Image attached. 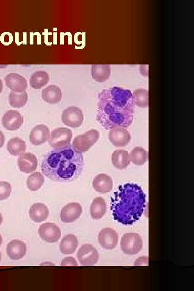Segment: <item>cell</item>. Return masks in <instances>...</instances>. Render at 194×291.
Instances as JSON below:
<instances>
[{"instance_id":"1","label":"cell","mask_w":194,"mask_h":291,"mask_svg":"<svg viewBox=\"0 0 194 291\" xmlns=\"http://www.w3.org/2000/svg\"><path fill=\"white\" fill-rule=\"evenodd\" d=\"M98 98L97 120L106 130L127 128L131 125L135 106L129 89L117 87L104 89Z\"/></svg>"},{"instance_id":"2","label":"cell","mask_w":194,"mask_h":291,"mask_svg":"<svg viewBox=\"0 0 194 291\" xmlns=\"http://www.w3.org/2000/svg\"><path fill=\"white\" fill-rule=\"evenodd\" d=\"M82 154L73 145L55 148L44 158L41 170L48 178L57 182H70L76 180L84 167Z\"/></svg>"},{"instance_id":"3","label":"cell","mask_w":194,"mask_h":291,"mask_svg":"<svg viewBox=\"0 0 194 291\" xmlns=\"http://www.w3.org/2000/svg\"><path fill=\"white\" fill-rule=\"evenodd\" d=\"M146 196L136 184H126L118 187L111 198V209L118 222L130 225L136 223L144 213Z\"/></svg>"},{"instance_id":"4","label":"cell","mask_w":194,"mask_h":291,"mask_svg":"<svg viewBox=\"0 0 194 291\" xmlns=\"http://www.w3.org/2000/svg\"><path fill=\"white\" fill-rule=\"evenodd\" d=\"M99 138V133L97 130H88L84 134L75 138L73 146L77 152L81 154L85 153L97 142Z\"/></svg>"},{"instance_id":"5","label":"cell","mask_w":194,"mask_h":291,"mask_svg":"<svg viewBox=\"0 0 194 291\" xmlns=\"http://www.w3.org/2000/svg\"><path fill=\"white\" fill-rule=\"evenodd\" d=\"M142 239L137 233H127L121 238V248L124 253L134 255L139 253L142 248Z\"/></svg>"},{"instance_id":"6","label":"cell","mask_w":194,"mask_h":291,"mask_svg":"<svg viewBox=\"0 0 194 291\" xmlns=\"http://www.w3.org/2000/svg\"><path fill=\"white\" fill-rule=\"evenodd\" d=\"M73 133L71 130L64 127L53 130L49 139V143L53 148L66 147L70 145Z\"/></svg>"},{"instance_id":"7","label":"cell","mask_w":194,"mask_h":291,"mask_svg":"<svg viewBox=\"0 0 194 291\" xmlns=\"http://www.w3.org/2000/svg\"><path fill=\"white\" fill-rule=\"evenodd\" d=\"M77 257L81 265L91 266L97 263L99 255L95 247L91 244H87L80 248Z\"/></svg>"},{"instance_id":"8","label":"cell","mask_w":194,"mask_h":291,"mask_svg":"<svg viewBox=\"0 0 194 291\" xmlns=\"http://www.w3.org/2000/svg\"><path fill=\"white\" fill-rule=\"evenodd\" d=\"M62 119L63 123L67 126L77 128L82 125L84 121V115L78 107L73 106L67 108L63 113Z\"/></svg>"},{"instance_id":"9","label":"cell","mask_w":194,"mask_h":291,"mask_svg":"<svg viewBox=\"0 0 194 291\" xmlns=\"http://www.w3.org/2000/svg\"><path fill=\"white\" fill-rule=\"evenodd\" d=\"M82 212V207L80 204L69 203L66 205L61 211V220L66 223H73L79 218Z\"/></svg>"},{"instance_id":"10","label":"cell","mask_w":194,"mask_h":291,"mask_svg":"<svg viewBox=\"0 0 194 291\" xmlns=\"http://www.w3.org/2000/svg\"><path fill=\"white\" fill-rule=\"evenodd\" d=\"M39 234L45 241L55 243L58 241L62 235L60 229L54 223H47L39 228Z\"/></svg>"},{"instance_id":"11","label":"cell","mask_w":194,"mask_h":291,"mask_svg":"<svg viewBox=\"0 0 194 291\" xmlns=\"http://www.w3.org/2000/svg\"><path fill=\"white\" fill-rule=\"evenodd\" d=\"M98 239L100 245L107 250L114 249L118 243V234L115 230L110 228L102 230Z\"/></svg>"},{"instance_id":"12","label":"cell","mask_w":194,"mask_h":291,"mask_svg":"<svg viewBox=\"0 0 194 291\" xmlns=\"http://www.w3.org/2000/svg\"><path fill=\"white\" fill-rule=\"evenodd\" d=\"M23 122V117L21 114L12 110L6 112L2 118L3 126L10 131L19 129L22 126Z\"/></svg>"},{"instance_id":"13","label":"cell","mask_w":194,"mask_h":291,"mask_svg":"<svg viewBox=\"0 0 194 291\" xmlns=\"http://www.w3.org/2000/svg\"><path fill=\"white\" fill-rule=\"evenodd\" d=\"M109 140L115 147H125L130 142L131 135L124 128H116L110 130Z\"/></svg>"},{"instance_id":"14","label":"cell","mask_w":194,"mask_h":291,"mask_svg":"<svg viewBox=\"0 0 194 291\" xmlns=\"http://www.w3.org/2000/svg\"><path fill=\"white\" fill-rule=\"evenodd\" d=\"M6 85L12 92L22 93L27 88V80L17 73H10L5 77Z\"/></svg>"},{"instance_id":"15","label":"cell","mask_w":194,"mask_h":291,"mask_svg":"<svg viewBox=\"0 0 194 291\" xmlns=\"http://www.w3.org/2000/svg\"><path fill=\"white\" fill-rule=\"evenodd\" d=\"M18 166L21 172L29 174L35 171L38 166L36 156L31 153H25L18 159Z\"/></svg>"},{"instance_id":"16","label":"cell","mask_w":194,"mask_h":291,"mask_svg":"<svg viewBox=\"0 0 194 291\" xmlns=\"http://www.w3.org/2000/svg\"><path fill=\"white\" fill-rule=\"evenodd\" d=\"M6 252L10 258L18 260L21 259L26 254L27 247L21 240H13L8 244Z\"/></svg>"},{"instance_id":"17","label":"cell","mask_w":194,"mask_h":291,"mask_svg":"<svg viewBox=\"0 0 194 291\" xmlns=\"http://www.w3.org/2000/svg\"><path fill=\"white\" fill-rule=\"evenodd\" d=\"M49 128L44 125L35 126L30 135V141L32 145L39 146L45 143L49 138Z\"/></svg>"},{"instance_id":"18","label":"cell","mask_w":194,"mask_h":291,"mask_svg":"<svg viewBox=\"0 0 194 291\" xmlns=\"http://www.w3.org/2000/svg\"><path fill=\"white\" fill-rule=\"evenodd\" d=\"M49 209L47 206L42 203H36L30 207L29 215L30 218L35 223H42L49 216Z\"/></svg>"},{"instance_id":"19","label":"cell","mask_w":194,"mask_h":291,"mask_svg":"<svg viewBox=\"0 0 194 291\" xmlns=\"http://www.w3.org/2000/svg\"><path fill=\"white\" fill-rule=\"evenodd\" d=\"M93 186L97 192L106 194L110 192L113 188V181L107 175L100 174L94 178Z\"/></svg>"},{"instance_id":"20","label":"cell","mask_w":194,"mask_h":291,"mask_svg":"<svg viewBox=\"0 0 194 291\" xmlns=\"http://www.w3.org/2000/svg\"><path fill=\"white\" fill-rule=\"evenodd\" d=\"M42 97L47 103L55 105L61 101L63 98V94L62 90L59 87L50 85L43 90Z\"/></svg>"},{"instance_id":"21","label":"cell","mask_w":194,"mask_h":291,"mask_svg":"<svg viewBox=\"0 0 194 291\" xmlns=\"http://www.w3.org/2000/svg\"><path fill=\"white\" fill-rule=\"evenodd\" d=\"M106 211V203L105 200L101 197L95 198L90 207V214L94 219H100L103 218Z\"/></svg>"},{"instance_id":"22","label":"cell","mask_w":194,"mask_h":291,"mask_svg":"<svg viewBox=\"0 0 194 291\" xmlns=\"http://www.w3.org/2000/svg\"><path fill=\"white\" fill-rule=\"evenodd\" d=\"M111 161L115 167L118 169L126 168L130 164L129 153L124 149H118L112 153Z\"/></svg>"},{"instance_id":"23","label":"cell","mask_w":194,"mask_h":291,"mask_svg":"<svg viewBox=\"0 0 194 291\" xmlns=\"http://www.w3.org/2000/svg\"><path fill=\"white\" fill-rule=\"evenodd\" d=\"M92 77L95 81L105 82L111 75V68L109 65H93L91 68Z\"/></svg>"},{"instance_id":"24","label":"cell","mask_w":194,"mask_h":291,"mask_svg":"<svg viewBox=\"0 0 194 291\" xmlns=\"http://www.w3.org/2000/svg\"><path fill=\"white\" fill-rule=\"evenodd\" d=\"M8 152L13 156L23 154L26 149V145L24 140L18 137L12 138L7 145Z\"/></svg>"},{"instance_id":"25","label":"cell","mask_w":194,"mask_h":291,"mask_svg":"<svg viewBox=\"0 0 194 291\" xmlns=\"http://www.w3.org/2000/svg\"><path fill=\"white\" fill-rule=\"evenodd\" d=\"M78 245V240L77 237L72 234L66 236L60 243L61 252L68 255L73 254Z\"/></svg>"},{"instance_id":"26","label":"cell","mask_w":194,"mask_h":291,"mask_svg":"<svg viewBox=\"0 0 194 291\" xmlns=\"http://www.w3.org/2000/svg\"><path fill=\"white\" fill-rule=\"evenodd\" d=\"M49 80L48 73L44 70H39L34 73L30 77V84L34 89H40L48 83Z\"/></svg>"},{"instance_id":"27","label":"cell","mask_w":194,"mask_h":291,"mask_svg":"<svg viewBox=\"0 0 194 291\" xmlns=\"http://www.w3.org/2000/svg\"><path fill=\"white\" fill-rule=\"evenodd\" d=\"M130 155V161L136 165H144L148 160V152L142 147H136Z\"/></svg>"},{"instance_id":"28","label":"cell","mask_w":194,"mask_h":291,"mask_svg":"<svg viewBox=\"0 0 194 291\" xmlns=\"http://www.w3.org/2000/svg\"><path fill=\"white\" fill-rule=\"evenodd\" d=\"M135 106L140 108H148L149 106L148 90L139 88L136 89L132 94Z\"/></svg>"},{"instance_id":"29","label":"cell","mask_w":194,"mask_h":291,"mask_svg":"<svg viewBox=\"0 0 194 291\" xmlns=\"http://www.w3.org/2000/svg\"><path fill=\"white\" fill-rule=\"evenodd\" d=\"M28 99L27 93L25 91L22 93L11 92L9 95V102L14 108H22L24 107Z\"/></svg>"},{"instance_id":"30","label":"cell","mask_w":194,"mask_h":291,"mask_svg":"<svg viewBox=\"0 0 194 291\" xmlns=\"http://www.w3.org/2000/svg\"><path fill=\"white\" fill-rule=\"evenodd\" d=\"M45 178L40 172H35L30 175L27 181V187L32 191H36L43 186Z\"/></svg>"},{"instance_id":"31","label":"cell","mask_w":194,"mask_h":291,"mask_svg":"<svg viewBox=\"0 0 194 291\" xmlns=\"http://www.w3.org/2000/svg\"><path fill=\"white\" fill-rule=\"evenodd\" d=\"M12 191L11 185L5 181H0V200L7 199Z\"/></svg>"},{"instance_id":"32","label":"cell","mask_w":194,"mask_h":291,"mask_svg":"<svg viewBox=\"0 0 194 291\" xmlns=\"http://www.w3.org/2000/svg\"><path fill=\"white\" fill-rule=\"evenodd\" d=\"M61 266L62 267H77L78 266V264L75 258L69 257H67L63 260Z\"/></svg>"},{"instance_id":"33","label":"cell","mask_w":194,"mask_h":291,"mask_svg":"<svg viewBox=\"0 0 194 291\" xmlns=\"http://www.w3.org/2000/svg\"><path fill=\"white\" fill-rule=\"evenodd\" d=\"M145 264V265H147L148 264V257H140L139 259H138L136 260V263H135V266H138V265H144V264Z\"/></svg>"},{"instance_id":"34","label":"cell","mask_w":194,"mask_h":291,"mask_svg":"<svg viewBox=\"0 0 194 291\" xmlns=\"http://www.w3.org/2000/svg\"><path fill=\"white\" fill-rule=\"evenodd\" d=\"M5 137L4 134L3 133L1 130H0V148H2L5 142Z\"/></svg>"},{"instance_id":"35","label":"cell","mask_w":194,"mask_h":291,"mask_svg":"<svg viewBox=\"0 0 194 291\" xmlns=\"http://www.w3.org/2000/svg\"><path fill=\"white\" fill-rule=\"evenodd\" d=\"M3 89V83L2 80L0 79V94H2Z\"/></svg>"},{"instance_id":"36","label":"cell","mask_w":194,"mask_h":291,"mask_svg":"<svg viewBox=\"0 0 194 291\" xmlns=\"http://www.w3.org/2000/svg\"><path fill=\"white\" fill-rule=\"evenodd\" d=\"M3 222V217L1 213H0V226L2 225Z\"/></svg>"},{"instance_id":"37","label":"cell","mask_w":194,"mask_h":291,"mask_svg":"<svg viewBox=\"0 0 194 291\" xmlns=\"http://www.w3.org/2000/svg\"><path fill=\"white\" fill-rule=\"evenodd\" d=\"M2 243H3V238L1 234H0V247H1Z\"/></svg>"},{"instance_id":"38","label":"cell","mask_w":194,"mask_h":291,"mask_svg":"<svg viewBox=\"0 0 194 291\" xmlns=\"http://www.w3.org/2000/svg\"><path fill=\"white\" fill-rule=\"evenodd\" d=\"M2 259V253L1 252H0V261H1Z\"/></svg>"}]
</instances>
